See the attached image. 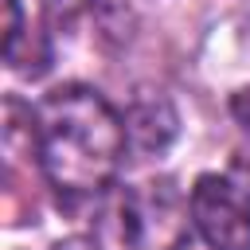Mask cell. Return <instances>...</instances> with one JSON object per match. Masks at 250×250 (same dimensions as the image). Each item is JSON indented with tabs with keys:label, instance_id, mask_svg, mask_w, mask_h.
I'll return each mask as SVG.
<instances>
[{
	"label": "cell",
	"instance_id": "cell-1",
	"mask_svg": "<svg viewBox=\"0 0 250 250\" xmlns=\"http://www.w3.org/2000/svg\"><path fill=\"white\" fill-rule=\"evenodd\" d=\"M125 117L90 86H59L35 105V160L66 203L98 199L121 172Z\"/></svg>",
	"mask_w": 250,
	"mask_h": 250
},
{
	"label": "cell",
	"instance_id": "cell-3",
	"mask_svg": "<svg viewBox=\"0 0 250 250\" xmlns=\"http://www.w3.org/2000/svg\"><path fill=\"white\" fill-rule=\"evenodd\" d=\"M191 227L211 250H250V191L227 176H199L191 184Z\"/></svg>",
	"mask_w": 250,
	"mask_h": 250
},
{
	"label": "cell",
	"instance_id": "cell-6",
	"mask_svg": "<svg viewBox=\"0 0 250 250\" xmlns=\"http://www.w3.org/2000/svg\"><path fill=\"white\" fill-rule=\"evenodd\" d=\"M230 113H234V117H238V125L250 133V86L234 94V102H230Z\"/></svg>",
	"mask_w": 250,
	"mask_h": 250
},
{
	"label": "cell",
	"instance_id": "cell-7",
	"mask_svg": "<svg viewBox=\"0 0 250 250\" xmlns=\"http://www.w3.org/2000/svg\"><path fill=\"white\" fill-rule=\"evenodd\" d=\"M55 250H102L94 238H86V234H70V238H62V242H55Z\"/></svg>",
	"mask_w": 250,
	"mask_h": 250
},
{
	"label": "cell",
	"instance_id": "cell-4",
	"mask_svg": "<svg viewBox=\"0 0 250 250\" xmlns=\"http://www.w3.org/2000/svg\"><path fill=\"white\" fill-rule=\"evenodd\" d=\"M180 129V117L172 109V102L164 94H152V90H141L129 109H125V133H129V145L141 148V152H160L172 145Z\"/></svg>",
	"mask_w": 250,
	"mask_h": 250
},
{
	"label": "cell",
	"instance_id": "cell-5",
	"mask_svg": "<svg viewBox=\"0 0 250 250\" xmlns=\"http://www.w3.org/2000/svg\"><path fill=\"white\" fill-rule=\"evenodd\" d=\"M90 0H43V12L55 20V23H74L82 12H86Z\"/></svg>",
	"mask_w": 250,
	"mask_h": 250
},
{
	"label": "cell",
	"instance_id": "cell-2",
	"mask_svg": "<svg viewBox=\"0 0 250 250\" xmlns=\"http://www.w3.org/2000/svg\"><path fill=\"white\" fill-rule=\"evenodd\" d=\"M121 238L133 250H180L191 223V203L172 180H148L121 195Z\"/></svg>",
	"mask_w": 250,
	"mask_h": 250
}]
</instances>
